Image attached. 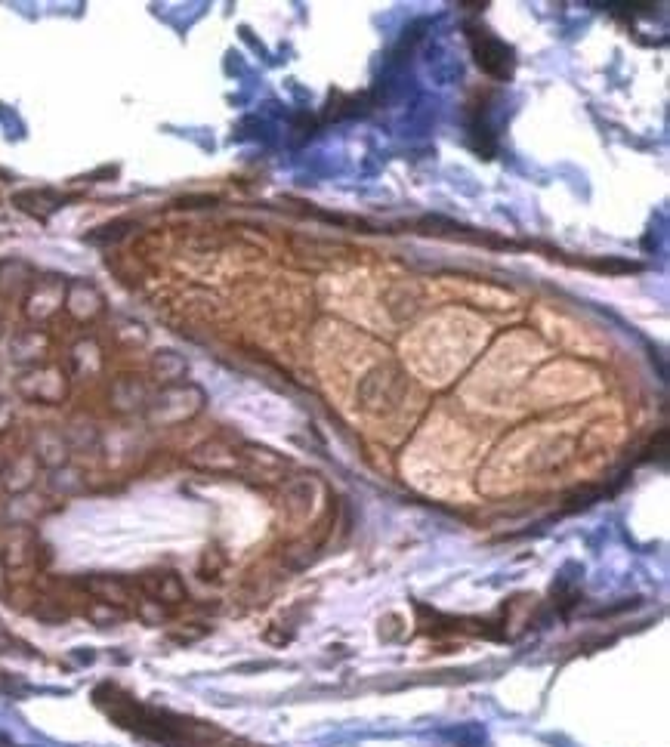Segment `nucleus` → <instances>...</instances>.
Listing matches in <instances>:
<instances>
[{"label": "nucleus", "mask_w": 670, "mask_h": 747, "mask_svg": "<svg viewBox=\"0 0 670 747\" xmlns=\"http://www.w3.org/2000/svg\"><path fill=\"white\" fill-rule=\"evenodd\" d=\"M485 44H488L491 50H498V56H501V59H510V50H507L504 44H498V41H491L488 34H485ZM476 56H479V65H482V68H488L491 75H498V71H495V59H491V53H488V50H476Z\"/></svg>", "instance_id": "7ed1b4c3"}, {"label": "nucleus", "mask_w": 670, "mask_h": 747, "mask_svg": "<svg viewBox=\"0 0 670 747\" xmlns=\"http://www.w3.org/2000/svg\"><path fill=\"white\" fill-rule=\"evenodd\" d=\"M87 587L105 602V606H124V602H127V587L121 581H115V578H96Z\"/></svg>", "instance_id": "f03ea898"}, {"label": "nucleus", "mask_w": 670, "mask_h": 747, "mask_svg": "<svg viewBox=\"0 0 670 747\" xmlns=\"http://www.w3.org/2000/svg\"><path fill=\"white\" fill-rule=\"evenodd\" d=\"M143 587H146V593H149L155 602H183V599H186V587H183V581L176 578L173 572L146 575V578H143Z\"/></svg>", "instance_id": "f257e3e1"}]
</instances>
